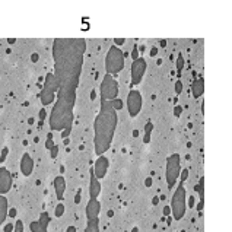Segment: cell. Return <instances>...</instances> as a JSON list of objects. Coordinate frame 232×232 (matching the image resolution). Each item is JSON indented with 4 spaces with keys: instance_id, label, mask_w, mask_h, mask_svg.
Here are the masks:
<instances>
[{
    "instance_id": "obj_1",
    "label": "cell",
    "mask_w": 232,
    "mask_h": 232,
    "mask_svg": "<svg viewBox=\"0 0 232 232\" xmlns=\"http://www.w3.org/2000/svg\"><path fill=\"white\" fill-rule=\"evenodd\" d=\"M86 51V40L83 38H56L53 42L54 78L57 80V93L76 96L80 73L83 67V56Z\"/></svg>"
},
{
    "instance_id": "obj_2",
    "label": "cell",
    "mask_w": 232,
    "mask_h": 232,
    "mask_svg": "<svg viewBox=\"0 0 232 232\" xmlns=\"http://www.w3.org/2000/svg\"><path fill=\"white\" fill-rule=\"evenodd\" d=\"M118 123L117 111H114L110 101H101V110L93 121V146L95 153L102 156L113 143Z\"/></svg>"
},
{
    "instance_id": "obj_3",
    "label": "cell",
    "mask_w": 232,
    "mask_h": 232,
    "mask_svg": "<svg viewBox=\"0 0 232 232\" xmlns=\"http://www.w3.org/2000/svg\"><path fill=\"white\" fill-rule=\"evenodd\" d=\"M76 104V96L69 95H56L54 107L50 114V129L53 132L72 130L73 124V108Z\"/></svg>"
},
{
    "instance_id": "obj_4",
    "label": "cell",
    "mask_w": 232,
    "mask_h": 232,
    "mask_svg": "<svg viewBox=\"0 0 232 232\" xmlns=\"http://www.w3.org/2000/svg\"><path fill=\"white\" fill-rule=\"evenodd\" d=\"M124 69V53L118 47H110L105 56V72L107 74H117Z\"/></svg>"
},
{
    "instance_id": "obj_5",
    "label": "cell",
    "mask_w": 232,
    "mask_h": 232,
    "mask_svg": "<svg viewBox=\"0 0 232 232\" xmlns=\"http://www.w3.org/2000/svg\"><path fill=\"white\" fill-rule=\"evenodd\" d=\"M186 188L183 186V183H179L177 187L175 193L172 194V200H171V213L175 220H181L186 215Z\"/></svg>"
},
{
    "instance_id": "obj_6",
    "label": "cell",
    "mask_w": 232,
    "mask_h": 232,
    "mask_svg": "<svg viewBox=\"0 0 232 232\" xmlns=\"http://www.w3.org/2000/svg\"><path fill=\"white\" fill-rule=\"evenodd\" d=\"M57 89H59V85H57V80L54 78V74L53 73H48L45 76V79H44V85H42V89H41V93H40L41 104L44 107L51 105L56 101Z\"/></svg>"
},
{
    "instance_id": "obj_7",
    "label": "cell",
    "mask_w": 232,
    "mask_h": 232,
    "mask_svg": "<svg viewBox=\"0 0 232 232\" xmlns=\"http://www.w3.org/2000/svg\"><path fill=\"white\" fill-rule=\"evenodd\" d=\"M181 172V158L178 153H172L166 158V169H165V178L168 188H172L174 184L177 183V179Z\"/></svg>"
},
{
    "instance_id": "obj_8",
    "label": "cell",
    "mask_w": 232,
    "mask_h": 232,
    "mask_svg": "<svg viewBox=\"0 0 232 232\" xmlns=\"http://www.w3.org/2000/svg\"><path fill=\"white\" fill-rule=\"evenodd\" d=\"M101 101H113L118 96V83L111 74H105L100 86Z\"/></svg>"
},
{
    "instance_id": "obj_9",
    "label": "cell",
    "mask_w": 232,
    "mask_h": 232,
    "mask_svg": "<svg viewBox=\"0 0 232 232\" xmlns=\"http://www.w3.org/2000/svg\"><path fill=\"white\" fill-rule=\"evenodd\" d=\"M142 104H143V98H142V93L136 89H132L129 95H127V110L130 117H137L142 110Z\"/></svg>"
},
{
    "instance_id": "obj_10",
    "label": "cell",
    "mask_w": 232,
    "mask_h": 232,
    "mask_svg": "<svg viewBox=\"0 0 232 232\" xmlns=\"http://www.w3.org/2000/svg\"><path fill=\"white\" fill-rule=\"evenodd\" d=\"M146 67H147V63L143 57H139V59L133 60L132 69H130V74H132V85H139L143 76H145Z\"/></svg>"
},
{
    "instance_id": "obj_11",
    "label": "cell",
    "mask_w": 232,
    "mask_h": 232,
    "mask_svg": "<svg viewBox=\"0 0 232 232\" xmlns=\"http://www.w3.org/2000/svg\"><path fill=\"white\" fill-rule=\"evenodd\" d=\"M108 166H110V161L107 156H98V159L95 161L93 164V168H92V172L93 175L96 177V179H101L104 178L107 175V171H108Z\"/></svg>"
},
{
    "instance_id": "obj_12",
    "label": "cell",
    "mask_w": 232,
    "mask_h": 232,
    "mask_svg": "<svg viewBox=\"0 0 232 232\" xmlns=\"http://www.w3.org/2000/svg\"><path fill=\"white\" fill-rule=\"evenodd\" d=\"M12 174L5 166H0V196H5L12 188Z\"/></svg>"
},
{
    "instance_id": "obj_13",
    "label": "cell",
    "mask_w": 232,
    "mask_h": 232,
    "mask_svg": "<svg viewBox=\"0 0 232 232\" xmlns=\"http://www.w3.org/2000/svg\"><path fill=\"white\" fill-rule=\"evenodd\" d=\"M101 213V203L98 199H89L86 205V219H98Z\"/></svg>"
},
{
    "instance_id": "obj_14",
    "label": "cell",
    "mask_w": 232,
    "mask_h": 232,
    "mask_svg": "<svg viewBox=\"0 0 232 232\" xmlns=\"http://www.w3.org/2000/svg\"><path fill=\"white\" fill-rule=\"evenodd\" d=\"M20 171L25 177H29L34 172V159L29 153H24L20 158Z\"/></svg>"
},
{
    "instance_id": "obj_15",
    "label": "cell",
    "mask_w": 232,
    "mask_h": 232,
    "mask_svg": "<svg viewBox=\"0 0 232 232\" xmlns=\"http://www.w3.org/2000/svg\"><path fill=\"white\" fill-rule=\"evenodd\" d=\"M54 188H56V196H57L59 203H63L64 191H66V179L63 175H57L54 178Z\"/></svg>"
},
{
    "instance_id": "obj_16",
    "label": "cell",
    "mask_w": 232,
    "mask_h": 232,
    "mask_svg": "<svg viewBox=\"0 0 232 232\" xmlns=\"http://www.w3.org/2000/svg\"><path fill=\"white\" fill-rule=\"evenodd\" d=\"M101 194V183L100 179H96V177L93 175L92 169H91V184H89V196L91 199H98V196Z\"/></svg>"
},
{
    "instance_id": "obj_17",
    "label": "cell",
    "mask_w": 232,
    "mask_h": 232,
    "mask_svg": "<svg viewBox=\"0 0 232 232\" xmlns=\"http://www.w3.org/2000/svg\"><path fill=\"white\" fill-rule=\"evenodd\" d=\"M191 92L194 98H200L203 95V92H205V80H203V78H197V79L193 80Z\"/></svg>"
},
{
    "instance_id": "obj_18",
    "label": "cell",
    "mask_w": 232,
    "mask_h": 232,
    "mask_svg": "<svg viewBox=\"0 0 232 232\" xmlns=\"http://www.w3.org/2000/svg\"><path fill=\"white\" fill-rule=\"evenodd\" d=\"M7 212H9V205H7L6 196H0V226L6 220Z\"/></svg>"
},
{
    "instance_id": "obj_19",
    "label": "cell",
    "mask_w": 232,
    "mask_h": 232,
    "mask_svg": "<svg viewBox=\"0 0 232 232\" xmlns=\"http://www.w3.org/2000/svg\"><path fill=\"white\" fill-rule=\"evenodd\" d=\"M83 232H100V218L89 219L86 222V228Z\"/></svg>"
},
{
    "instance_id": "obj_20",
    "label": "cell",
    "mask_w": 232,
    "mask_h": 232,
    "mask_svg": "<svg viewBox=\"0 0 232 232\" xmlns=\"http://www.w3.org/2000/svg\"><path fill=\"white\" fill-rule=\"evenodd\" d=\"M29 229H31V232H48V231H47V228H44V226L38 222V220H34V222H31Z\"/></svg>"
},
{
    "instance_id": "obj_21",
    "label": "cell",
    "mask_w": 232,
    "mask_h": 232,
    "mask_svg": "<svg viewBox=\"0 0 232 232\" xmlns=\"http://www.w3.org/2000/svg\"><path fill=\"white\" fill-rule=\"evenodd\" d=\"M175 67H177V73H178V76H181V72H183V69H184V57H183V54L181 53H179L178 57H177Z\"/></svg>"
},
{
    "instance_id": "obj_22",
    "label": "cell",
    "mask_w": 232,
    "mask_h": 232,
    "mask_svg": "<svg viewBox=\"0 0 232 232\" xmlns=\"http://www.w3.org/2000/svg\"><path fill=\"white\" fill-rule=\"evenodd\" d=\"M50 215H48V213L47 212H42L40 215V219H38V222H40L41 225L44 226V228H47V226H48V223H50Z\"/></svg>"
},
{
    "instance_id": "obj_23",
    "label": "cell",
    "mask_w": 232,
    "mask_h": 232,
    "mask_svg": "<svg viewBox=\"0 0 232 232\" xmlns=\"http://www.w3.org/2000/svg\"><path fill=\"white\" fill-rule=\"evenodd\" d=\"M152 129H153V124L152 123H147L145 127V137H143V142L145 143H149L150 142V132H152Z\"/></svg>"
},
{
    "instance_id": "obj_24",
    "label": "cell",
    "mask_w": 232,
    "mask_h": 232,
    "mask_svg": "<svg viewBox=\"0 0 232 232\" xmlns=\"http://www.w3.org/2000/svg\"><path fill=\"white\" fill-rule=\"evenodd\" d=\"M110 102H111V107H113L114 111H120L123 108V101L121 100H113V101H110Z\"/></svg>"
},
{
    "instance_id": "obj_25",
    "label": "cell",
    "mask_w": 232,
    "mask_h": 232,
    "mask_svg": "<svg viewBox=\"0 0 232 232\" xmlns=\"http://www.w3.org/2000/svg\"><path fill=\"white\" fill-rule=\"evenodd\" d=\"M63 213H64V205H63V203H59V205L56 206V212H54V215H56L57 218H60V216H63Z\"/></svg>"
},
{
    "instance_id": "obj_26",
    "label": "cell",
    "mask_w": 232,
    "mask_h": 232,
    "mask_svg": "<svg viewBox=\"0 0 232 232\" xmlns=\"http://www.w3.org/2000/svg\"><path fill=\"white\" fill-rule=\"evenodd\" d=\"M12 232H24V222H22L20 219L16 220V223L13 225V231Z\"/></svg>"
},
{
    "instance_id": "obj_27",
    "label": "cell",
    "mask_w": 232,
    "mask_h": 232,
    "mask_svg": "<svg viewBox=\"0 0 232 232\" xmlns=\"http://www.w3.org/2000/svg\"><path fill=\"white\" fill-rule=\"evenodd\" d=\"M53 146H54V142H53V134H51V133H50V134H48V136H47L45 147H47V149H48V150H50V149H51V147H53Z\"/></svg>"
},
{
    "instance_id": "obj_28",
    "label": "cell",
    "mask_w": 232,
    "mask_h": 232,
    "mask_svg": "<svg viewBox=\"0 0 232 232\" xmlns=\"http://www.w3.org/2000/svg\"><path fill=\"white\" fill-rule=\"evenodd\" d=\"M188 178V169H181L179 172V183H184Z\"/></svg>"
},
{
    "instance_id": "obj_29",
    "label": "cell",
    "mask_w": 232,
    "mask_h": 232,
    "mask_svg": "<svg viewBox=\"0 0 232 232\" xmlns=\"http://www.w3.org/2000/svg\"><path fill=\"white\" fill-rule=\"evenodd\" d=\"M57 153H59V146L54 145L51 149H50V156H51V159H56L57 158Z\"/></svg>"
},
{
    "instance_id": "obj_30",
    "label": "cell",
    "mask_w": 232,
    "mask_h": 232,
    "mask_svg": "<svg viewBox=\"0 0 232 232\" xmlns=\"http://www.w3.org/2000/svg\"><path fill=\"white\" fill-rule=\"evenodd\" d=\"M7 153H9V147L5 146L3 149H2V155H0V162H5V159L7 158Z\"/></svg>"
},
{
    "instance_id": "obj_31",
    "label": "cell",
    "mask_w": 232,
    "mask_h": 232,
    "mask_svg": "<svg viewBox=\"0 0 232 232\" xmlns=\"http://www.w3.org/2000/svg\"><path fill=\"white\" fill-rule=\"evenodd\" d=\"M181 113H183V108H181V105H175V108H174V115H175V117H179V115H181Z\"/></svg>"
},
{
    "instance_id": "obj_32",
    "label": "cell",
    "mask_w": 232,
    "mask_h": 232,
    "mask_svg": "<svg viewBox=\"0 0 232 232\" xmlns=\"http://www.w3.org/2000/svg\"><path fill=\"white\" fill-rule=\"evenodd\" d=\"M175 92L177 93H179V92H183V83H181V82H177V83H175Z\"/></svg>"
},
{
    "instance_id": "obj_33",
    "label": "cell",
    "mask_w": 232,
    "mask_h": 232,
    "mask_svg": "<svg viewBox=\"0 0 232 232\" xmlns=\"http://www.w3.org/2000/svg\"><path fill=\"white\" fill-rule=\"evenodd\" d=\"M132 57H133V60L139 59V51H137V47H134V48H133V53H132Z\"/></svg>"
},
{
    "instance_id": "obj_34",
    "label": "cell",
    "mask_w": 232,
    "mask_h": 232,
    "mask_svg": "<svg viewBox=\"0 0 232 232\" xmlns=\"http://www.w3.org/2000/svg\"><path fill=\"white\" fill-rule=\"evenodd\" d=\"M124 38H115V40H114V42H115V47L117 45H123V44H124Z\"/></svg>"
},
{
    "instance_id": "obj_35",
    "label": "cell",
    "mask_w": 232,
    "mask_h": 232,
    "mask_svg": "<svg viewBox=\"0 0 232 232\" xmlns=\"http://www.w3.org/2000/svg\"><path fill=\"white\" fill-rule=\"evenodd\" d=\"M45 118V110H41L40 111V126H41V123H42V120Z\"/></svg>"
},
{
    "instance_id": "obj_36",
    "label": "cell",
    "mask_w": 232,
    "mask_h": 232,
    "mask_svg": "<svg viewBox=\"0 0 232 232\" xmlns=\"http://www.w3.org/2000/svg\"><path fill=\"white\" fill-rule=\"evenodd\" d=\"M171 215V209H169V206H165L164 207V216H169Z\"/></svg>"
},
{
    "instance_id": "obj_37",
    "label": "cell",
    "mask_w": 232,
    "mask_h": 232,
    "mask_svg": "<svg viewBox=\"0 0 232 232\" xmlns=\"http://www.w3.org/2000/svg\"><path fill=\"white\" fill-rule=\"evenodd\" d=\"M7 216H10V218H16V209H10V210L7 212Z\"/></svg>"
},
{
    "instance_id": "obj_38",
    "label": "cell",
    "mask_w": 232,
    "mask_h": 232,
    "mask_svg": "<svg viewBox=\"0 0 232 232\" xmlns=\"http://www.w3.org/2000/svg\"><path fill=\"white\" fill-rule=\"evenodd\" d=\"M13 231V225L12 223H7L6 228H5V232H12Z\"/></svg>"
},
{
    "instance_id": "obj_39",
    "label": "cell",
    "mask_w": 232,
    "mask_h": 232,
    "mask_svg": "<svg viewBox=\"0 0 232 232\" xmlns=\"http://www.w3.org/2000/svg\"><path fill=\"white\" fill-rule=\"evenodd\" d=\"M188 203H190V207H193V206H194V197H190V199H188Z\"/></svg>"
},
{
    "instance_id": "obj_40",
    "label": "cell",
    "mask_w": 232,
    "mask_h": 232,
    "mask_svg": "<svg viewBox=\"0 0 232 232\" xmlns=\"http://www.w3.org/2000/svg\"><path fill=\"white\" fill-rule=\"evenodd\" d=\"M79 201H80V193H78L76 197H74V203H79Z\"/></svg>"
},
{
    "instance_id": "obj_41",
    "label": "cell",
    "mask_w": 232,
    "mask_h": 232,
    "mask_svg": "<svg viewBox=\"0 0 232 232\" xmlns=\"http://www.w3.org/2000/svg\"><path fill=\"white\" fill-rule=\"evenodd\" d=\"M197 210H199V212H201V210H203V201H200L199 205H197Z\"/></svg>"
},
{
    "instance_id": "obj_42",
    "label": "cell",
    "mask_w": 232,
    "mask_h": 232,
    "mask_svg": "<svg viewBox=\"0 0 232 232\" xmlns=\"http://www.w3.org/2000/svg\"><path fill=\"white\" fill-rule=\"evenodd\" d=\"M66 232H76V228H74V226H69Z\"/></svg>"
},
{
    "instance_id": "obj_43",
    "label": "cell",
    "mask_w": 232,
    "mask_h": 232,
    "mask_svg": "<svg viewBox=\"0 0 232 232\" xmlns=\"http://www.w3.org/2000/svg\"><path fill=\"white\" fill-rule=\"evenodd\" d=\"M152 203H153V205H158V203H159V199H158V197H153Z\"/></svg>"
},
{
    "instance_id": "obj_44",
    "label": "cell",
    "mask_w": 232,
    "mask_h": 232,
    "mask_svg": "<svg viewBox=\"0 0 232 232\" xmlns=\"http://www.w3.org/2000/svg\"><path fill=\"white\" fill-rule=\"evenodd\" d=\"M150 184H152V179H150V178H147V179H146V186L149 187V186H150Z\"/></svg>"
},
{
    "instance_id": "obj_45",
    "label": "cell",
    "mask_w": 232,
    "mask_h": 232,
    "mask_svg": "<svg viewBox=\"0 0 232 232\" xmlns=\"http://www.w3.org/2000/svg\"><path fill=\"white\" fill-rule=\"evenodd\" d=\"M37 60H38V56H37V54H34V56H32V61H37Z\"/></svg>"
},
{
    "instance_id": "obj_46",
    "label": "cell",
    "mask_w": 232,
    "mask_h": 232,
    "mask_svg": "<svg viewBox=\"0 0 232 232\" xmlns=\"http://www.w3.org/2000/svg\"><path fill=\"white\" fill-rule=\"evenodd\" d=\"M156 53H158V50H156V48H152V53H150V54H152V56H155Z\"/></svg>"
},
{
    "instance_id": "obj_47",
    "label": "cell",
    "mask_w": 232,
    "mask_h": 232,
    "mask_svg": "<svg viewBox=\"0 0 232 232\" xmlns=\"http://www.w3.org/2000/svg\"><path fill=\"white\" fill-rule=\"evenodd\" d=\"M132 232H139V229H137V228H133V231Z\"/></svg>"
},
{
    "instance_id": "obj_48",
    "label": "cell",
    "mask_w": 232,
    "mask_h": 232,
    "mask_svg": "<svg viewBox=\"0 0 232 232\" xmlns=\"http://www.w3.org/2000/svg\"><path fill=\"white\" fill-rule=\"evenodd\" d=\"M181 232H186V231H181Z\"/></svg>"
}]
</instances>
